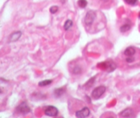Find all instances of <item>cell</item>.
Returning <instances> with one entry per match:
<instances>
[{"label":"cell","instance_id":"obj_1","mask_svg":"<svg viewBox=\"0 0 140 118\" xmlns=\"http://www.w3.org/2000/svg\"><path fill=\"white\" fill-rule=\"evenodd\" d=\"M16 110L17 113L25 116L28 114L31 111V108L26 102H23L16 107Z\"/></svg>","mask_w":140,"mask_h":118},{"label":"cell","instance_id":"obj_13","mask_svg":"<svg viewBox=\"0 0 140 118\" xmlns=\"http://www.w3.org/2000/svg\"><path fill=\"white\" fill-rule=\"evenodd\" d=\"M77 4H78V6H79L80 8H85L87 6V2L86 0H78Z\"/></svg>","mask_w":140,"mask_h":118},{"label":"cell","instance_id":"obj_5","mask_svg":"<svg viewBox=\"0 0 140 118\" xmlns=\"http://www.w3.org/2000/svg\"><path fill=\"white\" fill-rule=\"evenodd\" d=\"M90 110L89 109V108H87V106H85L84 108H83L81 110H77V112L75 113V116H76L77 118H85L88 117L90 116Z\"/></svg>","mask_w":140,"mask_h":118},{"label":"cell","instance_id":"obj_14","mask_svg":"<svg viewBox=\"0 0 140 118\" xmlns=\"http://www.w3.org/2000/svg\"><path fill=\"white\" fill-rule=\"evenodd\" d=\"M131 26L130 24H124L120 27V32H126L127 31H129L131 29Z\"/></svg>","mask_w":140,"mask_h":118},{"label":"cell","instance_id":"obj_11","mask_svg":"<svg viewBox=\"0 0 140 118\" xmlns=\"http://www.w3.org/2000/svg\"><path fill=\"white\" fill-rule=\"evenodd\" d=\"M72 21L70 20V19H68L66 22H65V24L64 25V28L65 30H69L70 28L72 26Z\"/></svg>","mask_w":140,"mask_h":118},{"label":"cell","instance_id":"obj_10","mask_svg":"<svg viewBox=\"0 0 140 118\" xmlns=\"http://www.w3.org/2000/svg\"><path fill=\"white\" fill-rule=\"evenodd\" d=\"M64 88H56V90L54 91V95H55V96L56 98H59V97H60L62 95H63L64 93Z\"/></svg>","mask_w":140,"mask_h":118},{"label":"cell","instance_id":"obj_16","mask_svg":"<svg viewBox=\"0 0 140 118\" xmlns=\"http://www.w3.org/2000/svg\"><path fill=\"white\" fill-rule=\"evenodd\" d=\"M124 1L127 3V4H129V5L131 6L136 5L138 2V0H124Z\"/></svg>","mask_w":140,"mask_h":118},{"label":"cell","instance_id":"obj_12","mask_svg":"<svg viewBox=\"0 0 140 118\" xmlns=\"http://www.w3.org/2000/svg\"><path fill=\"white\" fill-rule=\"evenodd\" d=\"M52 80H45L40 81L38 82V85L40 86H46L49 85L52 83Z\"/></svg>","mask_w":140,"mask_h":118},{"label":"cell","instance_id":"obj_9","mask_svg":"<svg viewBox=\"0 0 140 118\" xmlns=\"http://www.w3.org/2000/svg\"><path fill=\"white\" fill-rule=\"evenodd\" d=\"M135 52H136L135 49L132 46H130L124 50V54L127 56H133L135 54Z\"/></svg>","mask_w":140,"mask_h":118},{"label":"cell","instance_id":"obj_18","mask_svg":"<svg viewBox=\"0 0 140 118\" xmlns=\"http://www.w3.org/2000/svg\"><path fill=\"white\" fill-rule=\"evenodd\" d=\"M139 17H140V13H139Z\"/></svg>","mask_w":140,"mask_h":118},{"label":"cell","instance_id":"obj_15","mask_svg":"<svg viewBox=\"0 0 140 118\" xmlns=\"http://www.w3.org/2000/svg\"><path fill=\"white\" fill-rule=\"evenodd\" d=\"M59 10V8L58 6H51L50 8V12L51 14H55Z\"/></svg>","mask_w":140,"mask_h":118},{"label":"cell","instance_id":"obj_4","mask_svg":"<svg viewBox=\"0 0 140 118\" xmlns=\"http://www.w3.org/2000/svg\"><path fill=\"white\" fill-rule=\"evenodd\" d=\"M58 112V109L54 106H47L45 109V114L49 117H56Z\"/></svg>","mask_w":140,"mask_h":118},{"label":"cell","instance_id":"obj_8","mask_svg":"<svg viewBox=\"0 0 140 118\" xmlns=\"http://www.w3.org/2000/svg\"><path fill=\"white\" fill-rule=\"evenodd\" d=\"M22 35V33L21 32H15L12 33V34H10V37H9V41L10 42H15V41H17L19 40L20 37Z\"/></svg>","mask_w":140,"mask_h":118},{"label":"cell","instance_id":"obj_3","mask_svg":"<svg viewBox=\"0 0 140 118\" xmlns=\"http://www.w3.org/2000/svg\"><path fill=\"white\" fill-rule=\"evenodd\" d=\"M96 17V12L94 11H88L85 14V16L84 18V22L85 25L88 26H91L93 24V22H94Z\"/></svg>","mask_w":140,"mask_h":118},{"label":"cell","instance_id":"obj_2","mask_svg":"<svg viewBox=\"0 0 140 118\" xmlns=\"http://www.w3.org/2000/svg\"><path fill=\"white\" fill-rule=\"evenodd\" d=\"M106 91V87L105 86H99L95 88L92 92L91 96L94 100H98L105 94Z\"/></svg>","mask_w":140,"mask_h":118},{"label":"cell","instance_id":"obj_17","mask_svg":"<svg viewBox=\"0 0 140 118\" xmlns=\"http://www.w3.org/2000/svg\"><path fill=\"white\" fill-rule=\"evenodd\" d=\"M134 60H135V58L132 56H128L127 58V59H126V60L128 62H132L133 61H134Z\"/></svg>","mask_w":140,"mask_h":118},{"label":"cell","instance_id":"obj_6","mask_svg":"<svg viewBox=\"0 0 140 118\" xmlns=\"http://www.w3.org/2000/svg\"><path fill=\"white\" fill-rule=\"evenodd\" d=\"M101 64H103V67H105L106 70L108 72H112L114 70H116V65L114 63V62L112 61H108V62H102Z\"/></svg>","mask_w":140,"mask_h":118},{"label":"cell","instance_id":"obj_7","mask_svg":"<svg viewBox=\"0 0 140 118\" xmlns=\"http://www.w3.org/2000/svg\"><path fill=\"white\" fill-rule=\"evenodd\" d=\"M120 116H121L122 118H131V117L134 116V113L131 108H128L122 110L121 113H120Z\"/></svg>","mask_w":140,"mask_h":118}]
</instances>
